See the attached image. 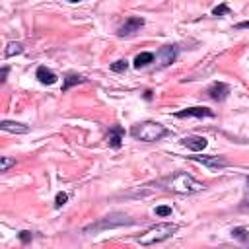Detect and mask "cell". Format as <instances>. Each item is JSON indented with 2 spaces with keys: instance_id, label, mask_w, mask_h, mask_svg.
Returning a JSON list of instances; mask_svg holds the SVG:
<instances>
[{
  "instance_id": "ac0fdd59",
  "label": "cell",
  "mask_w": 249,
  "mask_h": 249,
  "mask_svg": "<svg viewBox=\"0 0 249 249\" xmlns=\"http://www.w3.org/2000/svg\"><path fill=\"white\" fill-rule=\"evenodd\" d=\"M12 165H16V160L14 158H8V156H2L0 158V171H8Z\"/></svg>"
},
{
  "instance_id": "8992f818",
  "label": "cell",
  "mask_w": 249,
  "mask_h": 249,
  "mask_svg": "<svg viewBox=\"0 0 249 249\" xmlns=\"http://www.w3.org/2000/svg\"><path fill=\"white\" fill-rule=\"evenodd\" d=\"M144 25V19L142 18H136V16H132V18H128L121 27H119V37H128V35H134L136 31H140V27Z\"/></svg>"
},
{
  "instance_id": "44dd1931",
  "label": "cell",
  "mask_w": 249,
  "mask_h": 249,
  "mask_svg": "<svg viewBox=\"0 0 249 249\" xmlns=\"http://www.w3.org/2000/svg\"><path fill=\"white\" fill-rule=\"evenodd\" d=\"M66 200H68V195H66V193H58V195H56V198H54V206H58V208H60V206H64V204H66Z\"/></svg>"
},
{
  "instance_id": "5bb4252c",
  "label": "cell",
  "mask_w": 249,
  "mask_h": 249,
  "mask_svg": "<svg viewBox=\"0 0 249 249\" xmlns=\"http://www.w3.org/2000/svg\"><path fill=\"white\" fill-rule=\"evenodd\" d=\"M150 62H154V53H140L134 58V68H144Z\"/></svg>"
},
{
  "instance_id": "9c48e42d",
  "label": "cell",
  "mask_w": 249,
  "mask_h": 249,
  "mask_svg": "<svg viewBox=\"0 0 249 249\" xmlns=\"http://www.w3.org/2000/svg\"><path fill=\"white\" fill-rule=\"evenodd\" d=\"M206 93H208V97L214 99V101H224V99L228 97V93H230V86L224 84V82H214V84L206 89Z\"/></svg>"
},
{
  "instance_id": "5b68a950",
  "label": "cell",
  "mask_w": 249,
  "mask_h": 249,
  "mask_svg": "<svg viewBox=\"0 0 249 249\" xmlns=\"http://www.w3.org/2000/svg\"><path fill=\"white\" fill-rule=\"evenodd\" d=\"M177 53H179L177 45H165V47H161L160 53H158V66H160V68H165V66H169L171 62H175Z\"/></svg>"
},
{
  "instance_id": "30bf717a",
  "label": "cell",
  "mask_w": 249,
  "mask_h": 249,
  "mask_svg": "<svg viewBox=\"0 0 249 249\" xmlns=\"http://www.w3.org/2000/svg\"><path fill=\"white\" fill-rule=\"evenodd\" d=\"M183 144H185L189 150H193V152H200V150H204V148L208 146V140H206L204 136L193 134V136H185V138H183Z\"/></svg>"
},
{
  "instance_id": "9a60e30c",
  "label": "cell",
  "mask_w": 249,
  "mask_h": 249,
  "mask_svg": "<svg viewBox=\"0 0 249 249\" xmlns=\"http://www.w3.org/2000/svg\"><path fill=\"white\" fill-rule=\"evenodd\" d=\"M21 53H23V45L18 43V41L8 43L6 49H4V56H6V58H10V56H14V54H21Z\"/></svg>"
},
{
  "instance_id": "d4e9b609",
  "label": "cell",
  "mask_w": 249,
  "mask_h": 249,
  "mask_svg": "<svg viewBox=\"0 0 249 249\" xmlns=\"http://www.w3.org/2000/svg\"><path fill=\"white\" fill-rule=\"evenodd\" d=\"M235 29H249V19H247V21H239V23L235 25Z\"/></svg>"
},
{
  "instance_id": "7c38bea8",
  "label": "cell",
  "mask_w": 249,
  "mask_h": 249,
  "mask_svg": "<svg viewBox=\"0 0 249 249\" xmlns=\"http://www.w3.org/2000/svg\"><path fill=\"white\" fill-rule=\"evenodd\" d=\"M35 76H37V80H39L41 84H45V86H53V84L56 82V74H54L53 70H49L47 66H39L37 72H35Z\"/></svg>"
},
{
  "instance_id": "603a6c76",
  "label": "cell",
  "mask_w": 249,
  "mask_h": 249,
  "mask_svg": "<svg viewBox=\"0 0 249 249\" xmlns=\"http://www.w3.org/2000/svg\"><path fill=\"white\" fill-rule=\"evenodd\" d=\"M19 239H21L23 243H29V241L33 239V233H31V231H25V230H23V231H19Z\"/></svg>"
},
{
  "instance_id": "3957f363",
  "label": "cell",
  "mask_w": 249,
  "mask_h": 249,
  "mask_svg": "<svg viewBox=\"0 0 249 249\" xmlns=\"http://www.w3.org/2000/svg\"><path fill=\"white\" fill-rule=\"evenodd\" d=\"M204 189V183L196 181L193 175L189 173H177L171 181H169V191L177 193V195H193Z\"/></svg>"
},
{
  "instance_id": "8fae6325",
  "label": "cell",
  "mask_w": 249,
  "mask_h": 249,
  "mask_svg": "<svg viewBox=\"0 0 249 249\" xmlns=\"http://www.w3.org/2000/svg\"><path fill=\"white\" fill-rule=\"evenodd\" d=\"M0 128L4 132H12V134H25V132H29V126L27 124L16 123V121H2L0 123Z\"/></svg>"
},
{
  "instance_id": "e0dca14e",
  "label": "cell",
  "mask_w": 249,
  "mask_h": 249,
  "mask_svg": "<svg viewBox=\"0 0 249 249\" xmlns=\"http://www.w3.org/2000/svg\"><path fill=\"white\" fill-rule=\"evenodd\" d=\"M231 235H233L235 239H239V241H247V239H249V231H247L245 228H233V230H231Z\"/></svg>"
},
{
  "instance_id": "277c9868",
  "label": "cell",
  "mask_w": 249,
  "mask_h": 249,
  "mask_svg": "<svg viewBox=\"0 0 249 249\" xmlns=\"http://www.w3.org/2000/svg\"><path fill=\"white\" fill-rule=\"evenodd\" d=\"M132 220L128 216H123V214H117V216H105V218H99L95 224H89L84 228V233H95V231H101V230H109V228H119V226H130Z\"/></svg>"
},
{
  "instance_id": "484cf974",
  "label": "cell",
  "mask_w": 249,
  "mask_h": 249,
  "mask_svg": "<svg viewBox=\"0 0 249 249\" xmlns=\"http://www.w3.org/2000/svg\"><path fill=\"white\" fill-rule=\"evenodd\" d=\"M6 76H8V66L2 68V72H0V82H6Z\"/></svg>"
},
{
  "instance_id": "52a82bcc",
  "label": "cell",
  "mask_w": 249,
  "mask_h": 249,
  "mask_svg": "<svg viewBox=\"0 0 249 249\" xmlns=\"http://www.w3.org/2000/svg\"><path fill=\"white\" fill-rule=\"evenodd\" d=\"M195 161L206 165L208 169H220V167H226L228 165V160L224 156H191Z\"/></svg>"
},
{
  "instance_id": "ffe728a7",
  "label": "cell",
  "mask_w": 249,
  "mask_h": 249,
  "mask_svg": "<svg viewBox=\"0 0 249 249\" xmlns=\"http://www.w3.org/2000/svg\"><path fill=\"white\" fill-rule=\"evenodd\" d=\"M230 12V6L228 4H220V6H216L214 10H212V16H224V14H228Z\"/></svg>"
},
{
  "instance_id": "d6986e66",
  "label": "cell",
  "mask_w": 249,
  "mask_h": 249,
  "mask_svg": "<svg viewBox=\"0 0 249 249\" xmlns=\"http://www.w3.org/2000/svg\"><path fill=\"white\" fill-rule=\"evenodd\" d=\"M126 68H128V62H126L124 58H121V60H117V62L111 64V70H113V72H124Z\"/></svg>"
},
{
  "instance_id": "cb8c5ba5",
  "label": "cell",
  "mask_w": 249,
  "mask_h": 249,
  "mask_svg": "<svg viewBox=\"0 0 249 249\" xmlns=\"http://www.w3.org/2000/svg\"><path fill=\"white\" fill-rule=\"evenodd\" d=\"M243 202H245V206H249V179H247V183H245V196H243Z\"/></svg>"
},
{
  "instance_id": "2e32d148",
  "label": "cell",
  "mask_w": 249,
  "mask_h": 249,
  "mask_svg": "<svg viewBox=\"0 0 249 249\" xmlns=\"http://www.w3.org/2000/svg\"><path fill=\"white\" fill-rule=\"evenodd\" d=\"M84 82V78L82 76H76V74H68L66 78H64V84H62V93L64 91H68L72 86H76V84H82Z\"/></svg>"
},
{
  "instance_id": "6da1fadb",
  "label": "cell",
  "mask_w": 249,
  "mask_h": 249,
  "mask_svg": "<svg viewBox=\"0 0 249 249\" xmlns=\"http://www.w3.org/2000/svg\"><path fill=\"white\" fill-rule=\"evenodd\" d=\"M130 134L136 138V140H142V142H156L160 138H163L167 134V128L161 124V123H156V121H144L140 124H134L130 128Z\"/></svg>"
},
{
  "instance_id": "4fadbf2b",
  "label": "cell",
  "mask_w": 249,
  "mask_h": 249,
  "mask_svg": "<svg viewBox=\"0 0 249 249\" xmlns=\"http://www.w3.org/2000/svg\"><path fill=\"white\" fill-rule=\"evenodd\" d=\"M123 136H124V130L121 128V126H113L111 130H109V134H107V142H109V146L111 148H121V144H123Z\"/></svg>"
},
{
  "instance_id": "ba28073f",
  "label": "cell",
  "mask_w": 249,
  "mask_h": 249,
  "mask_svg": "<svg viewBox=\"0 0 249 249\" xmlns=\"http://www.w3.org/2000/svg\"><path fill=\"white\" fill-rule=\"evenodd\" d=\"M175 117L177 119H187V117H198V119H202V117H214V111L208 109V107H187L183 111H177Z\"/></svg>"
},
{
  "instance_id": "7402d4cb",
  "label": "cell",
  "mask_w": 249,
  "mask_h": 249,
  "mask_svg": "<svg viewBox=\"0 0 249 249\" xmlns=\"http://www.w3.org/2000/svg\"><path fill=\"white\" fill-rule=\"evenodd\" d=\"M156 214L158 216H169L171 214V206H158L156 208Z\"/></svg>"
},
{
  "instance_id": "7a4b0ae2",
  "label": "cell",
  "mask_w": 249,
  "mask_h": 249,
  "mask_svg": "<svg viewBox=\"0 0 249 249\" xmlns=\"http://www.w3.org/2000/svg\"><path fill=\"white\" fill-rule=\"evenodd\" d=\"M175 231H177V226H175V224H171V222H161V224H156V226H152L150 230H146V231L138 237V243H140V245H154V243H160V241L169 239Z\"/></svg>"
}]
</instances>
